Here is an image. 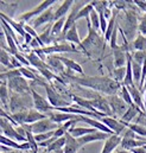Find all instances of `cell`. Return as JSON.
<instances>
[{
    "mask_svg": "<svg viewBox=\"0 0 146 153\" xmlns=\"http://www.w3.org/2000/svg\"><path fill=\"white\" fill-rule=\"evenodd\" d=\"M64 76L72 79L78 87L88 88L99 94L100 93L106 94L107 96L116 95L121 88V83L116 82L115 79L108 76H88V75L75 76V75H69V74H64Z\"/></svg>",
    "mask_w": 146,
    "mask_h": 153,
    "instance_id": "1",
    "label": "cell"
},
{
    "mask_svg": "<svg viewBox=\"0 0 146 153\" xmlns=\"http://www.w3.org/2000/svg\"><path fill=\"white\" fill-rule=\"evenodd\" d=\"M87 20V26H88V35L87 37L82 40V50L83 53L88 58H96L101 59L104 56L105 49H106V42L105 38H102L99 32L92 26V23L88 19Z\"/></svg>",
    "mask_w": 146,
    "mask_h": 153,
    "instance_id": "2",
    "label": "cell"
},
{
    "mask_svg": "<svg viewBox=\"0 0 146 153\" xmlns=\"http://www.w3.org/2000/svg\"><path fill=\"white\" fill-rule=\"evenodd\" d=\"M32 108H34V99L31 94L22 95V94L11 93L10 107H8V111L11 114H14L25 109H32Z\"/></svg>",
    "mask_w": 146,
    "mask_h": 153,
    "instance_id": "3",
    "label": "cell"
},
{
    "mask_svg": "<svg viewBox=\"0 0 146 153\" xmlns=\"http://www.w3.org/2000/svg\"><path fill=\"white\" fill-rule=\"evenodd\" d=\"M139 18L137 16V12L134 10H127L125 11V17H124V24H122V32L126 36L127 39L133 38L136 36L137 30L139 29Z\"/></svg>",
    "mask_w": 146,
    "mask_h": 153,
    "instance_id": "4",
    "label": "cell"
},
{
    "mask_svg": "<svg viewBox=\"0 0 146 153\" xmlns=\"http://www.w3.org/2000/svg\"><path fill=\"white\" fill-rule=\"evenodd\" d=\"M45 91H46V99L50 102V105L54 108H63V107H70L72 101L67 100L64 95H62L52 84H44Z\"/></svg>",
    "mask_w": 146,
    "mask_h": 153,
    "instance_id": "5",
    "label": "cell"
},
{
    "mask_svg": "<svg viewBox=\"0 0 146 153\" xmlns=\"http://www.w3.org/2000/svg\"><path fill=\"white\" fill-rule=\"evenodd\" d=\"M23 127H24V129L26 132H31L35 135H37V134H43V133L56 131L58 128V125L55 123L50 117H46V119L40 120V121H38L36 123H32V125L25 123Z\"/></svg>",
    "mask_w": 146,
    "mask_h": 153,
    "instance_id": "6",
    "label": "cell"
},
{
    "mask_svg": "<svg viewBox=\"0 0 146 153\" xmlns=\"http://www.w3.org/2000/svg\"><path fill=\"white\" fill-rule=\"evenodd\" d=\"M54 4H56V0H44L42 1L39 5H37L35 8H32L31 11H28V12H24L23 14H20L19 17V22L22 23H28V22H32V19L35 17L40 16L43 12H45L46 10H49L50 7L54 6Z\"/></svg>",
    "mask_w": 146,
    "mask_h": 153,
    "instance_id": "7",
    "label": "cell"
},
{
    "mask_svg": "<svg viewBox=\"0 0 146 153\" xmlns=\"http://www.w3.org/2000/svg\"><path fill=\"white\" fill-rule=\"evenodd\" d=\"M7 85L11 93H16V94H22V95H29L31 94V85L29 84V82L26 81V78L23 76L12 78L10 81H7Z\"/></svg>",
    "mask_w": 146,
    "mask_h": 153,
    "instance_id": "8",
    "label": "cell"
},
{
    "mask_svg": "<svg viewBox=\"0 0 146 153\" xmlns=\"http://www.w3.org/2000/svg\"><path fill=\"white\" fill-rule=\"evenodd\" d=\"M107 97V101L110 103V107L112 109V113L114 117H118V119H121L122 115L126 113V111L128 109V105L116 94V95H110V96H106Z\"/></svg>",
    "mask_w": 146,
    "mask_h": 153,
    "instance_id": "9",
    "label": "cell"
},
{
    "mask_svg": "<svg viewBox=\"0 0 146 153\" xmlns=\"http://www.w3.org/2000/svg\"><path fill=\"white\" fill-rule=\"evenodd\" d=\"M0 127H1V134H2V135L7 137V138H10V139H12V140H16V141H18V143H20V144L28 143V139H26L25 137L20 135V134L18 133L16 126H13V125H12L10 121H7L6 119L1 117V120H0Z\"/></svg>",
    "mask_w": 146,
    "mask_h": 153,
    "instance_id": "10",
    "label": "cell"
},
{
    "mask_svg": "<svg viewBox=\"0 0 146 153\" xmlns=\"http://www.w3.org/2000/svg\"><path fill=\"white\" fill-rule=\"evenodd\" d=\"M31 95H32V99H34V108L36 111H38L39 113L45 114L48 116L50 113H52L55 111V108L50 105V102L48 101V99H44L40 94L37 93L35 89L31 90Z\"/></svg>",
    "mask_w": 146,
    "mask_h": 153,
    "instance_id": "11",
    "label": "cell"
},
{
    "mask_svg": "<svg viewBox=\"0 0 146 153\" xmlns=\"http://www.w3.org/2000/svg\"><path fill=\"white\" fill-rule=\"evenodd\" d=\"M100 121L102 123H105L110 131L113 132V134H116V135H121L122 132H125L127 129V126L118 117H114V116H105V117H101Z\"/></svg>",
    "mask_w": 146,
    "mask_h": 153,
    "instance_id": "12",
    "label": "cell"
},
{
    "mask_svg": "<svg viewBox=\"0 0 146 153\" xmlns=\"http://www.w3.org/2000/svg\"><path fill=\"white\" fill-rule=\"evenodd\" d=\"M42 51L44 55H48V56H50L52 53H61V52H78L73 44H70L68 42L54 44V45H50L46 48H42Z\"/></svg>",
    "mask_w": 146,
    "mask_h": 153,
    "instance_id": "13",
    "label": "cell"
},
{
    "mask_svg": "<svg viewBox=\"0 0 146 153\" xmlns=\"http://www.w3.org/2000/svg\"><path fill=\"white\" fill-rule=\"evenodd\" d=\"M76 120H77L78 122H84V123L89 125L90 127L96 128L98 131H101V132H105V133H108V134H113V132L110 131L105 123H102L100 120H96V119H94V117L84 116V115H77Z\"/></svg>",
    "mask_w": 146,
    "mask_h": 153,
    "instance_id": "14",
    "label": "cell"
},
{
    "mask_svg": "<svg viewBox=\"0 0 146 153\" xmlns=\"http://www.w3.org/2000/svg\"><path fill=\"white\" fill-rule=\"evenodd\" d=\"M54 17H55V11L52 7H50L49 10H46L45 12H43L40 16H38L31 22V26L34 29H38L40 26H43L44 24H49V23H54Z\"/></svg>",
    "mask_w": 146,
    "mask_h": 153,
    "instance_id": "15",
    "label": "cell"
},
{
    "mask_svg": "<svg viewBox=\"0 0 146 153\" xmlns=\"http://www.w3.org/2000/svg\"><path fill=\"white\" fill-rule=\"evenodd\" d=\"M121 141H122V137L121 135H116V134L110 135L104 143L101 153H113L119 145H121Z\"/></svg>",
    "mask_w": 146,
    "mask_h": 153,
    "instance_id": "16",
    "label": "cell"
},
{
    "mask_svg": "<svg viewBox=\"0 0 146 153\" xmlns=\"http://www.w3.org/2000/svg\"><path fill=\"white\" fill-rule=\"evenodd\" d=\"M110 135L112 134H108V133H105V132H101V131H96L95 133H92V134H88L86 137H82L78 140V143L81 144V146H84L89 143H94V141H105Z\"/></svg>",
    "mask_w": 146,
    "mask_h": 153,
    "instance_id": "17",
    "label": "cell"
},
{
    "mask_svg": "<svg viewBox=\"0 0 146 153\" xmlns=\"http://www.w3.org/2000/svg\"><path fill=\"white\" fill-rule=\"evenodd\" d=\"M128 90H130V94L132 96V100H133V103L142 109V112H145V103H144V97H143V93L139 90L138 87L136 85H131V87H127Z\"/></svg>",
    "mask_w": 146,
    "mask_h": 153,
    "instance_id": "18",
    "label": "cell"
},
{
    "mask_svg": "<svg viewBox=\"0 0 146 153\" xmlns=\"http://www.w3.org/2000/svg\"><path fill=\"white\" fill-rule=\"evenodd\" d=\"M57 57H58V59L63 63V65H64L68 70H70V71H73V73H77L80 76L84 75L82 65L78 64L77 62H75V61L70 59V58H68V57H64V56H57Z\"/></svg>",
    "mask_w": 146,
    "mask_h": 153,
    "instance_id": "19",
    "label": "cell"
},
{
    "mask_svg": "<svg viewBox=\"0 0 146 153\" xmlns=\"http://www.w3.org/2000/svg\"><path fill=\"white\" fill-rule=\"evenodd\" d=\"M81 144L76 138H74L72 134H66V146L63 149L64 153H77V151L81 149Z\"/></svg>",
    "mask_w": 146,
    "mask_h": 153,
    "instance_id": "20",
    "label": "cell"
},
{
    "mask_svg": "<svg viewBox=\"0 0 146 153\" xmlns=\"http://www.w3.org/2000/svg\"><path fill=\"white\" fill-rule=\"evenodd\" d=\"M74 4H75V1H73V0H66V1H63V2L58 6V8L55 11L54 23L57 22V20H60V19H62V18H64L66 14L69 12V10L74 6Z\"/></svg>",
    "mask_w": 146,
    "mask_h": 153,
    "instance_id": "21",
    "label": "cell"
},
{
    "mask_svg": "<svg viewBox=\"0 0 146 153\" xmlns=\"http://www.w3.org/2000/svg\"><path fill=\"white\" fill-rule=\"evenodd\" d=\"M46 63H48V67L49 69L52 71H56V73H60V74H64V65L63 63L58 59L57 56H54V55H50L46 57Z\"/></svg>",
    "mask_w": 146,
    "mask_h": 153,
    "instance_id": "22",
    "label": "cell"
},
{
    "mask_svg": "<svg viewBox=\"0 0 146 153\" xmlns=\"http://www.w3.org/2000/svg\"><path fill=\"white\" fill-rule=\"evenodd\" d=\"M140 113H142V109H140V108H138L136 105L130 106V107H128V109L126 111V113L122 115V117H121L120 120H121V121L127 126L128 123H132V120H133V119H136V117H138Z\"/></svg>",
    "mask_w": 146,
    "mask_h": 153,
    "instance_id": "23",
    "label": "cell"
},
{
    "mask_svg": "<svg viewBox=\"0 0 146 153\" xmlns=\"http://www.w3.org/2000/svg\"><path fill=\"white\" fill-rule=\"evenodd\" d=\"M1 19L6 20V22L8 23V25H10V26L16 31V33L18 32V33H19V36L25 37L26 32H25V30H24V24H23V23H20V22H16L14 19L10 18L8 16H6V14H5V13H2V12H1Z\"/></svg>",
    "mask_w": 146,
    "mask_h": 153,
    "instance_id": "24",
    "label": "cell"
},
{
    "mask_svg": "<svg viewBox=\"0 0 146 153\" xmlns=\"http://www.w3.org/2000/svg\"><path fill=\"white\" fill-rule=\"evenodd\" d=\"M0 97H1V108L7 109L10 107V89L7 85L6 81H1V85H0Z\"/></svg>",
    "mask_w": 146,
    "mask_h": 153,
    "instance_id": "25",
    "label": "cell"
},
{
    "mask_svg": "<svg viewBox=\"0 0 146 153\" xmlns=\"http://www.w3.org/2000/svg\"><path fill=\"white\" fill-rule=\"evenodd\" d=\"M98 129L96 128H93V127H73L68 133L72 134L74 138L76 139H80L82 137H86L88 134H92V133H95Z\"/></svg>",
    "mask_w": 146,
    "mask_h": 153,
    "instance_id": "26",
    "label": "cell"
},
{
    "mask_svg": "<svg viewBox=\"0 0 146 153\" xmlns=\"http://www.w3.org/2000/svg\"><path fill=\"white\" fill-rule=\"evenodd\" d=\"M66 42L73 44V45H78L81 49H82V40L80 39L78 36V31H77V25L75 24L73 27L67 32V36H66Z\"/></svg>",
    "mask_w": 146,
    "mask_h": 153,
    "instance_id": "27",
    "label": "cell"
},
{
    "mask_svg": "<svg viewBox=\"0 0 146 153\" xmlns=\"http://www.w3.org/2000/svg\"><path fill=\"white\" fill-rule=\"evenodd\" d=\"M132 70H133V81H134V85L136 87H140V82H142V74H143V65L137 63L136 61H133L132 58Z\"/></svg>",
    "mask_w": 146,
    "mask_h": 153,
    "instance_id": "28",
    "label": "cell"
},
{
    "mask_svg": "<svg viewBox=\"0 0 146 153\" xmlns=\"http://www.w3.org/2000/svg\"><path fill=\"white\" fill-rule=\"evenodd\" d=\"M26 58L29 59V62H30V64L32 67H36L37 70H40V69H44V68H49L48 64H45L44 61L42 58H39L34 51L30 52L29 55H26Z\"/></svg>",
    "mask_w": 146,
    "mask_h": 153,
    "instance_id": "29",
    "label": "cell"
},
{
    "mask_svg": "<svg viewBox=\"0 0 146 153\" xmlns=\"http://www.w3.org/2000/svg\"><path fill=\"white\" fill-rule=\"evenodd\" d=\"M131 46L136 51H146V36H143L138 32L136 38L133 39Z\"/></svg>",
    "mask_w": 146,
    "mask_h": 153,
    "instance_id": "30",
    "label": "cell"
},
{
    "mask_svg": "<svg viewBox=\"0 0 146 153\" xmlns=\"http://www.w3.org/2000/svg\"><path fill=\"white\" fill-rule=\"evenodd\" d=\"M46 117H48V116L45 114H42V113H39L38 111H36L35 108H32V109H29L26 123L32 125V123H36V122L40 121V120H44V119H46Z\"/></svg>",
    "mask_w": 146,
    "mask_h": 153,
    "instance_id": "31",
    "label": "cell"
},
{
    "mask_svg": "<svg viewBox=\"0 0 146 153\" xmlns=\"http://www.w3.org/2000/svg\"><path fill=\"white\" fill-rule=\"evenodd\" d=\"M19 70H20V73H22V76L24 77V78H26V79H30L31 82H32V81H40V79H44L43 77L37 76L36 70H34V69H29V68H26V67H23V68H20Z\"/></svg>",
    "mask_w": 146,
    "mask_h": 153,
    "instance_id": "32",
    "label": "cell"
},
{
    "mask_svg": "<svg viewBox=\"0 0 146 153\" xmlns=\"http://www.w3.org/2000/svg\"><path fill=\"white\" fill-rule=\"evenodd\" d=\"M118 95H119L128 106H133V105H134V103H133V100H132V96H131V94H130V90H128V88H127L126 85L121 84V88H120Z\"/></svg>",
    "mask_w": 146,
    "mask_h": 153,
    "instance_id": "33",
    "label": "cell"
},
{
    "mask_svg": "<svg viewBox=\"0 0 146 153\" xmlns=\"http://www.w3.org/2000/svg\"><path fill=\"white\" fill-rule=\"evenodd\" d=\"M22 76V73L19 69H11V70H5L0 74V78L1 81H10L12 78H16V77Z\"/></svg>",
    "mask_w": 146,
    "mask_h": 153,
    "instance_id": "34",
    "label": "cell"
},
{
    "mask_svg": "<svg viewBox=\"0 0 146 153\" xmlns=\"http://www.w3.org/2000/svg\"><path fill=\"white\" fill-rule=\"evenodd\" d=\"M110 75H112L113 79H115L116 82L122 84V82L125 79V76H126V67H124V68H114Z\"/></svg>",
    "mask_w": 146,
    "mask_h": 153,
    "instance_id": "35",
    "label": "cell"
},
{
    "mask_svg": "<svg viewBox=\"0 0 146 153\" xmlns=\"http://www.w3.org/2000/svg\"><path fill=\"white\" fill-rule=\"evenodd\" d=\"M11 55L8 53V51H5V50H0V61H1V65L2 67H6L7 70H11V69H14L11 64Z\"/></svg>",
    "mask_w": 146,
    "mask_h": 153,
    "instance_id": "36",
    "label": "cell"
},
{
    "mask_svg": "<svg viewBox=\"0 0 146 153\" xmlns=\"http://www.w3.org/2000/svg\"><path fill=\"white\" fill-rule=\"evenodd\" d=\"M94 11V7H93V5L90 4V1L87 4V5H84V7L83 8H81V11L78 12V14H77V17H76V22L78 20V19H82V18H84V19H88L89 18V16H90V13Z\"/></svg>",
    "mask_w": 146,
    "mask_h": 153,
    "instance_id": "37",
    "label": "cell"
},
{
    "mask_svg": "<svg viewBox=\"0 0 146 153\" xmlns=\"http://www.w3.org/2000/svg\"><path fill=\"white\" fill-rule=\"evenodd\" d=\"M127 128L132 129L137 135H139V137H142V138H146L145 126H142V125H138V123H128V125H127Z\"/></svg>",
    "mask_w": 146,
    "mask_h": 153,
    "instance_id": "38",
    "label": "cell"
},
{
    "mask_svg": "<svg viewBox=\"0 0 146 153\" xmlns=\"http://www.w3.org/2000/svg\"><path fill=\"white\" fill-rule=\"evenodd\" d=\"M89 20H90V23H92V26L99 32V30H101V20H100V16H99V13H98L95 10L90 13V16H89Z\"/></svg>",
    "mask_w": 146,
    "mask_h": 153,
    "instance_id": "39",
    "label": "cell"
},
{
    "mask_svg": "<svg viewBox=\"0 0 146 153\" xmlns=\"http://www.w3.org/2000/svg\"><path fill=\"white\" fill-rule=\"evenodd\" d=\"M26 139H28V143L30 144V147H31V151L34 153H38V149H39V144L36 141V138H35V134L31 133V132H26Z\"/></svg>",
    "mask_w": 146,
    "mask_h": 153,
    "instance_id": "40",
    "label": "cell"
},
{
    "mask_svg": "<svg viewBox=\"0 0 146 153\" xmlns=\"http://www.w3.org/2000/svg\"><path fill=\"white\" fill-rule=\"evenodd\" d=\"M118 32H119V23H116V25H115V29H114V31H113V35H112V38L110 40V46L112 50H115V49H118L120 45L118 44Z\"/></svg>",
    "mask_w": 146,
    "mask_h": 153,
    "instance_id": "41",
    "label": "cell"
},
{
    "mask_svg": "<svg viewBox=\"0 0 146 153\" xmlns=\"http://www.w3.org/2000/svg\"><path fill=\"white\" fill-rule=\"evenodd\" d=\"M132 53V58L133 61H136L137 63L142 64L146 61V51H134V52H131Z\"/></svg>",
    "mask_w": 146,
    "mask_h": 153,
    "instance_id": "42",
    "label": "cell"
},
{
    "mask_svg": "<svg viewBox=\"0 0 146 153\" xmlns=\"http://www.w3.org/2000/svg\"><path fill=\"white\" fill-rule=\"evenodd\" d=\"M22 23V22H20ZM24 24V23H23ZM24 30H25V32L26 33H29V35H31L34 38H36L39 43H40V39H39V35L36 32V29H34L31 25H29V24H24ZM42 45V44H40Z\"/></svg>",
    "mask_w": 146,
    "mask_h": 153,
    "instance_id": "43",
    "label": "cell"
},
{
    "mask_svg": "<svg viewBox=\"0 0 146 153\" xmlns=\"http://www.w3.org/2000/svg\"><path fill=\"white\" fill-rule=\"evenodd\" d=\"M139 33L146 36V13L144 16L140 17V20H139V29H138Z\"/></svg>",
    "mask_w": 146,
    "mask_h": 153,
    "instance_id": "44",
    "label": "cell"
},
{
    "mask_svg": "<svg viewBox=\"0 0 146 153\" xmlns=\"http://www.w3.org/2000/svg\"><path fill=\"white\" fill-rule=\"evenodd\" d=\"M14 56H16V58H17V59L23 64V67H29V65H31V64H30V62H29V59L26 58V56H24L23 53L18 52V53H16Z\"/></svg>",
    "mask_w": 146,
    "mask_h": 153,
    "instance_id": "45",
    "label": "cell"
},
{
    "mask_svg": "<svg viewBox=\"0 0 146 153\" xmlns=\"http://www.w3.org/2000/svg\"><path fill=\"white\" fill-rule=\"evenodd\" d=\"M133 4H134L138 8L143 10V11L146 13V1L145 0H134V1H133Z\"/></svg>",
    "mask_w": 146,
    "mask_h": 153,
    "instance_id": "46",
    "label": "cell"
},
{
    "mask_svg": "<svg viewBox=\"0 0 146 153\" xmlns=\"http://www.w3.org/2000/svg\"><path fill=\"white\" fill-rule=\"evenodd\" d=\"M132 153H146V149L144 146H140V147H137V149H133L131 150Z\"/></svg>",
    "mask_w": 146,
    "mask_h": 153,
    "instance_id": "47",
    "label": "cell"
},
{
    "mask_svg": "<svg viewBox=\"0 0 146 153\" xmlns=\"http://www.w3.org/2000/svg\"><path fill=\"white\" fill-rule=\"evenodd\" d=\"M115 153H132L131 151H126V150H122V151H118V152Z\"/></svg>",
    "mask_w": 146,
    "mask_h": 153,
    "instance_id": "48",
    "label": "cell"
},
{
    "mask_svg": "<svg viewBox=\"0 0 146 153\" xmlns=\"http://www.w3.org/2000/svg\"><path fill=\"white\" fill-rule=\"evenodd\" d=\"M144 103H145V112H146V89L144 91Z\"/></svg>",
    "mask_w": 146,
    "mask_h": 153,
    "instance_id": "49",
    "label": "cell"
},
{
    "mask_svg": "<svg viewBox=\"0 0 146 153\" xmlns=\"http://www.w3.org/2000/svg\"><path fill=\"white\" fill-rule=\"evenodd\" d=\"M10 153H26V151H12Z\"/></svg>",
    "mask_w": 146,
    "mask_h": 153,
    "instance_id": "50",
    "label": "cell"
},
{
    "mask_svg": "<svg viewBox=\"0 0 146 153\" xmlns=\"http://www.w3.org/2000/svg\"><path fill=\"white\" fill-rule=\"evenodd\" d=\"M145 89H146V79H145V82H144V87H143V93L145 91Z\"/></svg>",
    "mask_w": 146,
    "mask_h": 153,
    "instance_id": "51",
    "label": "cell"
},
{
    "mask_svg": "<svg viewBox=\"0 0 146 153\" xmlns=\"http://www.w3.org/2000/svg\"><path fill=\"white\" fill-rule=\"evenodd\" d=\"M144 147H145V149H146V144H145V146H144Z\"/></svg>",
    "mask_w": 146,
    "mask_h": 153,
    "instance_id": "52",
    "label": "cell"
}]
</instances>
